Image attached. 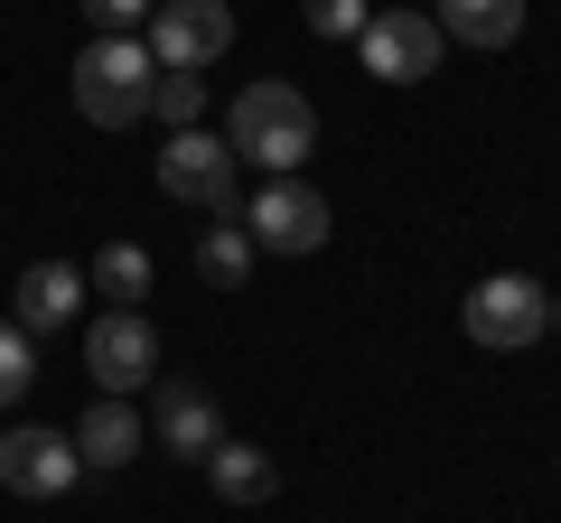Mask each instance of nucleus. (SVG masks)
<instances>
[{
  "label": "nucleus",
  "mask_w": 561,
  "mask_h": 523,
  "mask_svg": "<svg viewBox=\"0 0 561 523\" xmlns=\"http://www.w3.org/2000/svg\"><path fill=\"white\" fill-rule=\"evenodd\" d=\"M225 150H234V160H253V168H272V178H300L309 150H319V113H309L300 84L262 75V84H243L234 113H225Z\"/></svg>",
  "instance_id": "f257e3e1"
},
{
  "label": "nucleus",
  "mask_w": 561,
  "mask_h": 523,
  "mask_svg": "<svg viewBox=\"0 0 561 523\" xmlns=\"http://www.w3.org/2000/svg\"><path fill=\"white\" fill-rule=\"evenodd\" d=\"M150 84H160V57L140 38H84L76 57V113L94 121V131H131V121H150Z\"/></svg>",
  "instance_id": "f03ea898"
},
{
  "label": "nucleus",
  "mask_w": 561,
  "mask_h": 523,
  "mask_svg": "<svg viewBox=\"0 0 561 523\" xmlns=\"http://www.w3.org/2000/svg\"><path fill=\"white\" fill-rule=\"evenodd\" d=\"M234 150L216 141V131H169V150H160V187L179 206H206L216 224H243V187H234Z\"/></svg>",
  "instance_id": "7ed1b4c3"
},
{
  "label": "nucleus",
  "mask_w": 561,
  "mask_h": 523,
  "mask_svg": "<svg viewBox=\"0 0 561 523\" xmlns=\"http://www.w3.org/2000/svg\"><path fill=\"white\" fill-rule=\"evenodd\" d=\"M468 346H486V356H515V346H534L542 327H552V290L524 281V271H496V281L468 290Z\"/></svg>",
  "instance_id": "20e7f679"
},
{
  "label": "nucleus",
  "mask_w": 561,
  "mask_h": 523,
  "mask_svg": "<svg viewBox=\"0 0 561 523\" xmlns=\"http://www.w3.org/2000/svg\"><path fill=\"white\" fill-rule=\"evenodd\" d=\"M140 47L160 57V75H197V66H216L234 47V10L225 0H160L150 28H140Z\"/></svg>",
  "instance_id": "39448f33"
},
{
  "label": "nucleus",
  "mask_w": 561,
  "mask_h": 523,
  "mask_svg": "<svg viewBox=\"0 0 561 523\" xmlns=\"http://www.w3.org/2000/svg\"><path fill=\"white\" fill-rule=\"evenodd\" d=\"M84 374L131 403L140 383H160V327L140 318V309H103V318L84 327Z\"/></svg>",
  "instance_id": "423d86ee"
},
{
  "label": "nucleus",
  "mask_w": 561,
  "mask_h": 523,
  "mask_svg": "<svg viewBox=\"0 0 561 523\" xmlns=\"http://www.w3.org/2000/svg\"><path fill=\"white\" fill-rule=\"evenodd\" d=\"M440 28H431V10H375V20L356 28V57H365V75H383V84H421L431 66H440Z\"/></svg>",
  "instance_id": "0eeeda50"
},
{
  "label": "nucleus",
  "mask_w": 561,
  "mask_h": 523,
  "mask_svg": "<svg viewBox=\"0 0 561 523\" xmlns=\"http://www.w3.org/2000/svg\"><path fill=\"white\" fill-rule=\"evenodd\" d=\"M84 477V458H76V430H47V421H20L10 440H0V486L10 496H66V486Z\"/></svg>",
  "instance_id": "6e6552de"
},
{
  "label": "nucleus",
  "mask_w": 561,
  "mask_h": 523,
  "mask_svg": "<svg viewBox=\"0 0 561 523\" xmlns=\"http://www.w3.org/2000/svg\"><path fill=\"white\" fill-rule=\"evenodd\" d=\"M243 234H253V253H319L328 243V197L309 178H272L253 197V216H243Z\"/></svg>",
  "instance_id": "1a4fd4ad"
},
{
  "label": "nucleus",
  "mask_w": 561,
  "mask_h": 523,
  "mask_svg": "<svg viewBox=\"0 0 561 523\" xmlns=\"http://www.w3.org/2000/svg\"><path fill=\"white\" fill-rule=\"evenodd\" d=\"M150 440H160L169 458L206 467V458L225 449V411H216V393H206V383H187V374H160V403H150Z\"/></svg>",
  "instance_id": "9d476101"
},
{
  "label": "nucleus",
  "mask_w": 561,
  "mask_h": 523,
  "mask_svg": "<svg viewBox=\"0 0 561 523\" xmlns=\"http://www.w3.org/2000/svg\"><path fill=\"white\" fill-rule=\"evenodd\" d=\"M76 309H84V271L76 262H28L10 327H20V337H57V327H76Z\"/></svg>",
  "instance_id": "9b49d317"
},
{
  "label": "nucleus",
  "mask_w": 561,
  "mask_h": 523,
  "mask_svg": "<svg viewBox=\"0 0 561 523\" xmlns=\"http://www.w3.org/2000/svg\"><path fill=\"white\" fill-rule=\"evenodd\" d=\"M140 440H150V421H140L122 393L84 403V421H76V458H84V467H103V477H113V467H131V458H140Z\"/></svg>",
  "instance_id": "f8f14e48"
},
{
  "label": "nucleus",
  "mask_w": 561,
  "mask_h": 523,
  "mask_svg": "<svg viewBox=\"0 0 561 523\" xmlns=\"http://www.w3.org/2000/svg\"><path fill=\"white\" fill-rule=\"evenodd\" d=\"M431 28L459 38V47H515L524 38V0H440Z\"/></svg>",
  "instance_id": "ddd939ff"
},
{
  "label": "nucleus",
  "mask_w": 561,
  "mask_h": 523,
  "mask_svg": "<svg viewBox=\"0 0 561 523\" xmlns=\"http://www.w3.org/2000/svg\"><path fill=\"white\" fill-rule=\"evenodd\" d=\"M206 486H216L225 504H262L280 486V467H272V449H253V440H225L216 458H206Z\"/></svg>",
  "instance_id": "4468645a"
},
{
  "label": "nucleus",
  "mask_w": 561,
  "mask_h": 523,
  "mask_svg": "<svg viewBox=\"0 0 561 523\" xmlns=\"http://www.w3.org/2000/svg\"><path fill=\"white\" fill-rule=\"evenodd\" d=\"M84 290H103L113 309H140L150 300V253H140V243H103L94 271H84Z\"/></svg>",
  "instance_id": "2eb2a0df"
},
{
  "label": "nucleus",
  "mask_w": 561,
  "mask_h": 523,
  "mask_svg": "<svg viewBox=\"0 0 561 523\" xmlns=\"http://www.w3.org/2000/svg\"><path fill=\"white\" fill-rule=\"evenodd\" d=\"M243 271H253V234H243V224H206L197 234V281L206 290H243Z\"/></svg>",
  "instance_id": "dca6fc26"
},
{
  "label": "nucleus",
  "mask_w": 561,
  "mask_h": 523,
  "mask_svg": "<svg viewBox=\"0 0 561 523\" xmlns=\"http://www.w3.org/2000/svg\"><path fill=\"white\" fill-rule=\"evenodd\" d=\"M150 113H160L169 131H197V121H206V84L197 75H160V84H150Z\"/></svg>",
  "instance_id": "f3484780"
},
{
  "label": "nucleus",
  "mask_w": 561,
  "mask_h": 523,
  "mask_svg": "<svg viewBox=\"0 0 561 523\" xmlns=\"http://www.w3.org/2000/svg\"><path fill=\"white\" fill-rule=\"evenodd\" d=\"M28 383H38V346H28V337H20V327H10V318H0V411H10V403H20V393H28Z\"/></svg>",
  "instance_id": "a211bd4d"
},
{
  "label": "nucleus",
  "mask_w": 561,
  "mask_h": 523,
  "mask_svg": "<svg viewBox=\"0 0 561 523\" xmlns=\"http://www.w3.org/2000/svg\"><path fill=\"white\" fill-rule=\"evenodd\" d=\"M76 10H84V20H94V38H140L160 0H76Z\"/></svg>",
  "instance_id": "6ab92c4d"
},
{
  "label": "nucleus",
  "mask_w": 561,
  "mask_h": 523,
  "mask_svg": "<svg viewBox=\"0 0 561 523\" xmlns=\"http://www.w3.org/2000/svg\"><path fill=\"white\" fill-rule=\"evenodd\" d=\"M365 20H375L365 0H309V28H319V38H356Z\"/></svg>",
  "instance_id": "aec40b11"
},
{
  "label": "nucleus",
  "mask_w": 561,
  "mask_h": 523,
  "mask_svg": "<svg viewBox=\"0 0 561 523\" xmlns=\"http://www.w3.org/2000/svg\"><path fill=\"white\" fill-rule=\"evenodd\" d=\"M552 337H561V290H552Z\"/></svg>",
  "instance_id": "412c9836"
}]
</instances>
